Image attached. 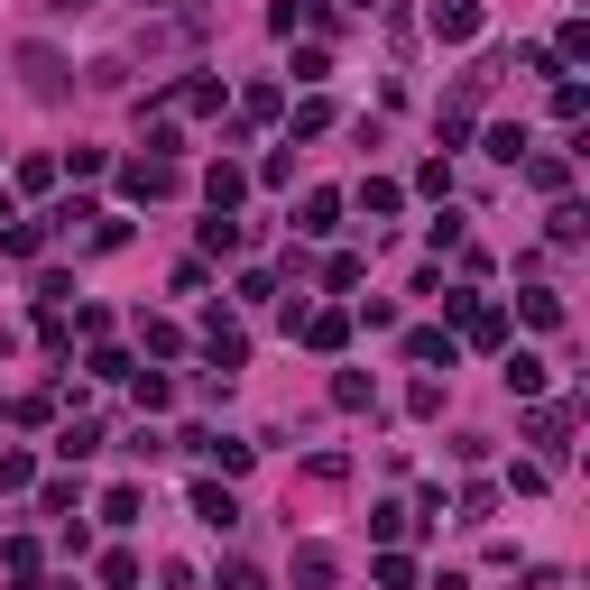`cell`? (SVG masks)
I'll return each mask as SVG.
<instances>
[{
  "label": "cell",
  "instance_id": "obj_1",
  "mask_svg": "<svg viewBox=\"0 0 590 590\" xmlns=\"http://www.w3.org/2000/svg\"><path fill=\"white\" fill-rule=\"evenodd\" d=\"M425 29L443 37V46H471L480 29H490V0H433V10H425Z\"/></svg>",
  "mask_w": 590,
  "mask_h": 590
},
{
  "label": "cell",
  "instance_id": "obj_2",
  "mask_svg": "<svg viewBox=\"0 0 590 590\" xmlns=\"http://www.w3.org/2000/svg\"><path fill=\"white\" fill-rule=\"evenodd\" d=\"M19 74H29L37 101H65V93H74V65L56 56V46H19Z\"/></svg>",
  "mask_w": 590,
  "mask_h": 590
},
{
  "label": "cell",
  "instance_id": "obj_3",
  "mask_svg": "<svg viewBox=\"0 0 590 590\" xmlns=\"http://www.w3.org/2000/svg\"><path fill=\"white\" fill-rule=\"evenodd\" d=\"M175 185H185L175 158H130V167H120V194H130V203H167Z\"/></svg>",
  "mask_w": 590,
  "mask_h": 590
},
{
  "label": "cell",
  "instance_id": "obj_4",
  "mask_svg": "<svg viewBox=\"0 0 590 590\" xmlns=\"http://www.w3.org/2000/svg\"><path fill=\"white\" fill-rule=\"evenodd\" d=\"M572 425H581V406H535L526 443H545V461H562V452H572Z\"/></svg>",
  "mask_w": 590,
  "mask_h": 590
},
{
  "label": "cell",
  "instance_id": "obj_5",
  "mask_svg": "<svg viewBox=\"0 0 590 590\" xmlns=\"http://www.w3.org/2000/svg\"><path fill=\"white\" fill-rule=\"evenodd\" d=\"M203 351H213V369H222V378L249 361V342H240V323H230V314H203Z\"/></svg>",
  "mask_w": 590,
  "mask_h": 590
},
{
  "label": "cell",
  "instance_id": "obj_6",
  "mask_svg": "<svg viewBox=\"0 0 590 590\" xmlns=\"http://www.w3.org/2000/svg\"><path fill=\"white\" fill-rule=\"evenodd\" d=\"M185 452H203V461H213L222 480H240V471H249V443H230V433H203V425L185 433Z\"/></svg>",
  "mask_w": 590,
  "mask_h": 590
},
{
  "label": "cell",
  "instance_id": "obj_7",
  "mask_svg": "<svg viewBox=\"0 0 590 590\" xmlns=\"http://www.w3.org/2000/svg\"><path fill=\"white\" fill-rule=\"evenodd\" d=\"M194 517L213 526V535H230V526H240V498H230L222 480H194Z\"/></svg>",
  "mask_w": 590,
  "mask_h": 590
},
{
  "label": "cell",
  "instance_id": "obj_8",
  "mask_svg": "<svg viewBox=\"0 0 590 590\" xmlns=\"http://www.w3.org/2000/svg\"><path fill=\"white\" fill-rule=\"evenodd\" d=\"M304 323V342H314V351H342L351 342V314H342V304H323V314H296Z\"/></svg>",
  "mask_w": 590,
  "mask_h": 590
},
{
  "label": "cell",
  "instance_id": "obj_9",
  "mask_svg": "<svg viewBox=\"0 0 590 590\" xmlns=\"http://www.w3.org/2000/svg\"><path fill=\"white\" fill-rule=\"evenodd\" d=\"M332 572H342L332 545H296V590H332Z\"/></svg>",
  "mask_w": 590,
  "mask_h": 590
},
{
  "label": "cell",
  "instance_id": "obj_10",
  "mask_svg": "<svg viewBox=\"0 0 590 590\" xmlns=\"http://www.w3.org/2000/svg\"><path fill=\"white\" fill-rule=\"evenodd\" d=\"M452 351H461V342H452V332H406V361H416V369H433V361H443V369H452Z\"/></svg>",
  "mask_w": 590,
  "mask_h": 590
},
{
  "label": "cell",
  "instance_id": "obj_11",
  "mask_svg": "<svg viewBox=\"0 0 590 590\" xmlns=\"http://www.w3.org/2000/svg\"><path fill=\"white\" fill-rule=\"evenodd\" d=\"M304 240H323V230H342V194H304Z\"/></svg>",
  "mask_w": 590,
  "mask_h": 590
},
{
  "label": "cell",
  "instance_id": "obj_12",
  "mask_svg": "<svg viewBox=\"0 0 590 590\" xmlns=\"http://www.w3.org/2000/svg\"><path fill=\"white\" fill-rule=\"evenodd\" d=\"M461 332H471L480 351H498V342H507V314H498V304H471V314H461Z\"/></svg>",
  "mask_w": 590,
  "mask_h": 590
},
{
  "label": "cell",
  "instance_id": "obj_13",
  "mask_svg": "<svg viewBox=\"0 0 590 590\" xmlns=\"http://www.w3.org/2000/svg\"><path fill=\"white\" fill-rule=\"evenodd\" d=\"M203 194H213V213H230V203H240V194H249V175H240V167H230V158H222L213 175H203Z\"/></svg>",
  "mask_w": 590,
  "mask_h": 590
},
{
  "label": "cell",
  "instance_id": "obj_14",
  "mask_svg": "<svg viewBox=\"0 0 590 590\" xmlns=\"http://www.w3.org/2000/svg\"><path fill=\"white\" fill-rule=\"evenodd\" d=\"M0 249H10V259H37V249H46V222H0Z\"/></svg>",
  "mask_w": 590,
  "mask_h": 590
},
{
  "label": "cell",
  "instance_id": "obj_15",
  "mask_svg": "<svg viewBox=\"0 0 590 590\" xmlns=\"http://www.w3.org/2000/svg\"><path fill=\"white\" fill-rule=\"evenodd\" d=\"M507 388H517V397H545V361H535V351H507Z\"/></svg>",
  "mask_w": 590,
  "mask_h": 590
},
{
  "label": "cell",
  "instance_id": "obj_16",
  "mask_svg": "<svg viewBox=\"0 0 590 590\" xmlns=\"http://www.w3.org/2000/svg\"><path fill=\"white\" fill-rule=\"evenodd\" d=\"M101 452V425H65L56 433V461H93Z\"/></svg>",
  "mask_w": 590,
  "mask_h": 590
},
{
  "label": "cell",
  "instance_id": "obj_17",
  "mask_svg": "<svg viewBox=\"0 0 590 590\" xmlns=\"http://www.w3.org/2000/svg\"><path fill=\"white\" fill-rule=\"evenodd\" d=\"M517 304H526V323H545V332H554V323H562V296H554V287H526V296H517Z\"/></svg>",
  "mask_w": 590,
  "mask_h": 590
},
{
  "label": "cell",
  "instance_id": "obj_18",
  "mask_svg": "<svg viewBox=\"0 0 590 590\" xmlns=\"http://www.w3.org/2000/svg\"><path fill=\"white\" fill-rule=\"evenodd\" d=\"M203 249H213V259H230V249H240V222L213 213V222H203Z\"/></svg>",
  "mask_w": 590,
  "mask_h": 590
},
{
  "label": "cell",
  "instance_id": "obj_19",
  "mask_svg": "<svg viewBox=\"0 0 590 590\" xmlns=\"http://www.w3.org/2000/svg\"><path fill=\"white\" fill-rule=\"evenodd\" d=\"M490 158H498V167L526 158V130H517V120H498V130H490Z\"/></svg>",
  "mask_w": 590,
  "mask_h": 590
},
{
  "label": "cell",
  "instance_id": "obj_20",
  "mask_svg": "<svg viewBox=\"0 0 590 590\" xmlns=\"http://www.w3.org/2000/svg\"><path fill=\"white\" fill-rule=\"evenodd\" d=\"M526 185H545V194H562V185H572V167H562V158H526Z\"/></svg>",
  "mask_w": 590,
  "mask_h": 590
},
{
  "label": "cell",
  "instance_id": "obj_21",
  "mask_svg": "<svg viewBox=\"0 0 590 590\" xmlns=\"http://www.w3.org/2000/svg\"><path fill=\"white\" fill-rule=\"evenodd\" d=\"M332 406H351V416H361V406H369V378H361V369H342V378H332Z\"/></svg>",
  "mask_w": 590,
  "mask_h": 590
},
{
  "label": "cell",
  "instance_id": "obj_22",
  "mask_svg": "<svg viewBox=\"0 0 590 590\" xmlns=\"http://www.w3.org/2000/svg\"><path fill=\"white\" fill-rule=\"evenodd\" d=\"M240 111H249V120H277L287 101H277V84H249V93H240Z\"/></svg>",
  "mask_w": 590,
  "mask_h": 590
},
{
  "label": "cell",
  "instance_id": "obj_23",
  "mask_svg": "<svg viewBox=\"0 0 590 590\" xmlns=\"http://www.w3.org/2000/svg\"><path fill=\"white\" fill-rule=\"evenodd\" d=\"M581 111H590V93L572 84V74H562V84H554V120H581Z\"/></svg>",
  "mask_w": 590,
  "mask_h": 590
},
{
  "label": "cell",
  "instance_id": "obj_24",
  "mask_svg": "<svg viewBox=\"0 0 590 590\" xmlns=\"http://www.w3.org/2000/svg\"><path fill=\"white\" fill-rule=\"evenodd\" d=\"M397 203H406V194L388 185V175H369V185H361V213H397Z\"/></svg>",
  "mask_w": 590,
  "mask_h": 590
},
{
  "label": "cell",
  "instance_id": "obj_25",
  "mask_svg": "<svg viewBox=\"0 0 590 590\" xmlns=\"http://www.w3.org/2000/svg\"><path fill=\"white\" fill-rule=\"evenodd\" d=\"M213 590H268V572H259V562H222Z\"/></svg>",
  "mask_w": 590,
  "mask_h": 590
},
{
  "label": "cell",
  "instance_id": "obj_26",
  "mask_svg": "<svg viewBox=\"0 0 590 590\" xmlns=\"http://www.w3.org/2000/svg\"><path fill=\"white\" fill-rule=\"evenodd\" d=\"M369 535H388V545H397V535H416V517H406V507H369Z\"/></svg>",
  "mask_w": 590,
  "mask_h": 590
},
{
  "label": "cell",
  "instance_id": "obj_27",
  "mask_svg": "<svg viewBox=\"0 0 590 590\" xmlns=\"http://www.w3.org/2000/svg\"><path fill=\"white\" fill-rule=\"evenodd\" d=\"M37 10H46V19H74V10H93V0H37Z\"/></svg>",
  "mask_w": 590,
  "mask_h": 590
},
{
  "label": "cell",
  "instance_id": "obj_28",
  "mask_svg": "<svg viewBox=\"0 0 590 590\" xmlns=\"http://www.w3.org/2000/svg\"><path fill=\"white\" fill-rule=\"evenodd\" d=\"M0 222H19V213H10V194H0Z\"/></svg>",
  "mask_w": 590,
  "mask_h": 590
},
{
  "label": "cell",
  "instance_id": "obj_29",
  "mask_svg": "<svg viewBox=\"0 0 590 590\" xmlns=\"http://www.w3.org/2000/svg\"><path fill=\"white\" fill-rule=\"evenodd\" d=\"M148 10H158V0H148Z\"/></svg>",
  "mask_w": 590,
  "mask_h": 590
}]
</instances>
